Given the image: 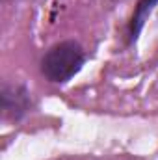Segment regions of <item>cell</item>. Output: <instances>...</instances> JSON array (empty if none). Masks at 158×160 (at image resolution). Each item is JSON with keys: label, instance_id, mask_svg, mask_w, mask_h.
Returning <instances> with one entry per match:
<instances>
[{"label": "cell", "instance_id": "6da1fadb", "mask_svg": "<svg viewBox=\"0 0 158 160\" xmlns=\"http://www.w3.org/2000/svg\"><path fill=\"white\" fill-rule=\"evenodd\" d=\"M86 63L84 48L77 41H60L52 45L41 58V75L52 84H65L78 75Z\"/></svg>", "mask_w": 158, "mask_h": 160}, {"label": "cell", "instance_id": "7a4b0ae2", "mask_svg": "<svg viewBox=\"0 0 158 160\" xmlns=\"http://www.w3.org/2000/svg\"><path fill=\"white\" fill-rule=\"evenodd\" d=\"M0 101H2V112L11 121H21L34 106L32 95L24 84H2L0 89Z\"/></svg>", "mask_w": 158, "mask_h": 160}, {"label": "cell", "instance_id": "3957f363", "mask_svg": "<svg viewBox=\"0 0 158 160\" xmlns=\"http://www.w3.org/2000/svg\"><path fill=\"white\" fill-rule=\"evenodd\" d=\"M156 4L158 0H138V4L132 11V17L128 21V43H136L138 36L141 34V30Z\"/></svg>", "mask_w": 158, "mask_h": 160}]
</instances>
